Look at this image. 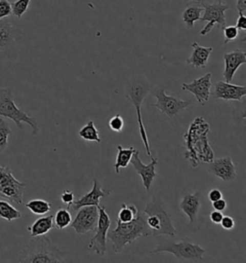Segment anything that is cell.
<instances>
[{"instance_id": "obj_1", "label": "cell", "mask_w": 246, "mask_h": 263, "mask_svg": "<svg viewBox=\"0 0 246 263\" xmlns=\"http://www.w3.org/2000/svg\"><path fill=\"white\" fill-rule=\"evenodd\" d=\"M210 124L202 117H197L184 134V158L193 168H196L200 162L210 163L215 159L214 151L208 140Z\"/></svg>"}, {"instance_id": "obj_2", "label": "cell", "mask_w": 246, "mask_h": 263, "mask_svg": "<svg viewBox=\"0 0 246 263\" xmlns=\"http://www.w3.org/2000/svg\"><path fill=\"white\" fill-rule=\"evenodd\" d=\"M116 228L107 233L108 238L113 244V251L116 254L121 253L126 245L132 244L138 238L148 237L152 234L146 223V214L140 210H138L137 216L131 222L122 223L116 221Z\"/></svg>"}, {"instance_id": "obj_3", "label": "cell", "mask_w": 246, "mask_h": 263, "mask_svg": "<svg viewBox=\"0 0 246 263\" xmlns=\"http://www.w3.org/2000/svg\"><path fill=\"white\" fill-rule=\"evenodd\" d=\"M151 85L148 81V79L144 76H133L131 77L125 85V96L126 100L130 102L132 105L135 106L137 118H138V132L140 139L144 143V146L146 147V154L151 158V148L148 136L146 133V128L142 121L141 115V105L145 101L146 96L150 93Z\"/></svg>"}, {"instance_id": "obj_4", "label": "cell", "mask_w": 246, "mask_h": 263, "mask_svg": "<svg viewBox=\"0 0 246 263\" xmlns=\"http://www.w3.org/2000/svg\"><path fill=\"white\" fill-rule=\"evenodd\" d=\"M66 260V253L56 247L46 235L33 237L18 256L19 262L57 263Z\"/></svg>"}, {"instance_id": "obj_5", "label": "cell", "mask_w": 246, "mask_h": 263, "mask_svg": "<svg viewBox=\"0 0 246 263\" xmlns=\"http://www.w3.org/2000/svg\"><path fill=\"white\" fill-rule=\"evenodd\" d=\"M0 116L14 121L15 125L20 129L23 128V123L30 125L34 135L38 134L39 130L37 119L27 115L16 106L13 93L8 88L0 90Z\"/></svg>"}, {"instance_id": "obj_6", "label": "cell", "mask_w": 246, "mask_h": 263, "mask_svg": "<svg viewBox=\"0 0 246 263\" xmlns=\"http://www.w3.org/2000/svg\"><path fill=\"white\" fill-rule=\"evenodd\" d=\"M206 252V249L201 247L197 244L192 243L189 240H182L178 243L163 241L160 243L156 249H154L152 252H150V254L169 253L176 256L180 260L198 262L203 260Z\"/></svg>"}, {"instance_id": "obj_7", "label": "cell", "mask_w": 246, "mask_h": 263, "mask_svg": "<svg viewBox=\"0 0 246 263\" xmlns=\"http://www.w3.org/2000/svg\"><path fill=\"white\" fill-rule=\"evenodd\" d=\"M166 89L167 87L165 85L157 86L154 89L151 88L150 93L156 99V102L151 104V106L158 109L161 114H165L169 119H174L181 111L188 108L191 102L179 99L176 96L167 95Z\"/></svg>"}, {"instance_id": "obj_8", "label": "cell", "mask_w": 246, "mask_h": 263, "mask_svg": "<svg viewBox=\"0 0 246 263\" xmlns=\"http://www.w3.org/2000/svg\"><path fill=\"white\" fill-rule=\"evenodd\" d=\"M26 183L17 180L8 166H0V197L16 204L23 203Z\"/></svg>"}, {"instance_id": "obj_9", "label": "cell", "mask_w": 246, "mask_h": 263, "mask_svg": "<svg viewBox=\"0 0 246 263\" xmlns=\"http://www.w3.org/2000/svg\"><path fill=\"white\" fill-rule=\"evenodd\" d=\"M230 6L223 3L222 0L215 1L214 3L204 5V14L200 17L201 22H207V25L199 32L201 36H206L212 31L215 24L223 29L227 25L226 21V12L229 10Z\"/></svg>"}, {"instance_id": "obj_10", "label": "cell", "mask_w": 246, "mask_h": 263, "mask_svg": "<svg viewBox=\"0 0 246 263\" xmlns=\"http://www.w3.org/2000/svg\"><path fill=\"white\" fill-rule=\"evenodd\" d=\"M99 210V217L95 234L89 244V249L97 255H104L107 252V233L111 227V219L106 212L105 206L97 205Z\"/></svg>"}, {"instance_id": "obj_11", "label": "cell", "mask_w": 246, "mask_h": 263, "mask_svg": "<svg viewBox=\"0 0 246 263\" xmlns=\"http://www.w3.org/2000/svg\"><path fill=\"white\" fill-rule=\"evenodd\" d=\"M99 217L98 206L89 205L78 209L76 217L71 221L70 227L78 234H85L89 232H95Z\"/></svg>"}, {"instance_id": "obj_12", "label": "cell", "mask_w": 246, "mask_h": 263, "mask_svg": "<svg viewBox=\"0 0 246 263\" xmlns=\"http://www.w3.org/2000/svg\"><path fill=\"white\" fill-rule=\"evenodd\" d=\"M146 215L153 214L160 219L161 222V229L159 232V235H168L170 237L176 236L177 230L172 224L171 218L167 212V210L163 209L162 204L160 201L153 199L149 201L146 205L145 211Z\"/></svg>"}, {"instance_id": "obj_13", "label": "cell", "mask_w": 246, "mask_h": 263, "mask_svg": "<svg viewBox=\"0 0 246 263\" xmlns=\"http://www.w3.org/2000/svg\"><path fill=\"white\" fill-rule=\"evenodd\" d=\"M212 85V73L208 72L205 76L192 80L191 83H183L182 90L192 93L200 105H205L210 100Z\"/></svg>"}, {"instance_id": "obj_14", "label": "cell", "mask_w": 246, "mask_h": 263, "mask_svg": "<svg viewBox=\"0 0 246 263\" xmlns=\"http://www.w3.org/2000/svg\"><path fill=\"white\" fill-rule=\"evenodd\" d=\"M207 170L224 182L233 181L238 177L236 165L230 156L214 159L212 162L209 163Z\"/></svg>"}, {"instance_id": "obj_15", "label": "cell", "mask_w": 246, "mask_h": 263, "mask_svg": "<svg viewBox=\"0 0 246 263\" xmlns=\"http://www.w3.org/2000/svg\"><path fill=\"white\" fill-rule=\"evenodd\" d=\"M130 163L133 165L134 169L136 170L138 176H140L144 187L148 191L151 188L154 179L157 177L156 166L158 164V158L151 157V162L146 165L140 160L139 152L138 149H136V152L134 153V155L131 158Z\"/></svg>"}, {"instance_id": "obj_16", "label": "cell", "mask_w": 246, "mask_h": 263, "mask_svg": "<svg viewBox=\"0 0 246 263\" xmlns=\"http://www.w3.org/2000/svg\"><path fill=\"white\" fill-rule=\"evenodd\" d=\"M245 96V85H235L226 81H218L215 84L214 99L217 101H241Z\"/></svg>"}, {"instance_id": "obj_17", "label": "cell", "mask_w": 246, "mask_h": 263, "mask_svg": "<svg viewBox=\"0 0 246 263\" xmlns=\"http://www.w3.org/2000/svg\"><path fill=\"white\" fill-rule=\"evenodd\" d=\"M111 193H112L111 190L103 189L98 179L94 178L92 190L89 193L84 195L83 197H81L78 201H73L71 206L74 211H77L78 209H81L83 206H89V205L97 206V205H99L100 199L110 196Z\"/></svg>"}, {"instance_id": "obj_18", "label": "cell", "mask_w": 246, "mask_h": 263, "mask_svg": "<svg viewBox=\"0 0 246 263\" xmlns=\"http://www.w3.org/2000/svg\"><path fill=\"white\" fill-rule=\"evenodd\" d=\"M224 60V70H223V78L226 82H231L236 74L237 70L246 64L245 51L235 49L234 51H231L228 53L223 55Z\"/></svg>"}, {"instance_id": "obj_19", "label": "cell", "mask_w": 246, "mask_h": 263, "mask_svg": "<svg viewBox=\"0 0 246 263\" xmlns=\"http://www.w3.org/2000/svg\"><path fill=\"white\" fill-rule=\"evenodd\" d=\"M201 193H188L184 195L182 201L179 203V209L187 216L189 224H192L199 214L201 209Z\"/></svg>"}, {"instance_id": "obj_20", "label": "cell", "mask_w": 246, "mask_h": 263, "mask_svg": "<svg viewBox=\"0 0 246 263\" xmlns=\"http://www.w3.org/2000/svg\"><path fill=\"white\" fill-rule=\"evenodd\" d=\"M23 33L14 27V25L0 20V51L11 49L22 39Z\"/></svg>"}, {"instance_id": "obj_21", "label": "cell", "mask_w": 246, "mask_h": 263, "mask_svg": "<svg viewBox=\"0 0 246 263\" xmlns=\"http://www.w3.org/2000/svg\"><path fill=\"white\" fill-rule=\"evenodd\" d=\"M192 55L187 59V64L197 69H203L207 67L210 55L213 52V47H206L200 46L196 42L192 43Z\"/></svg>"}, {"instance_id": "obj_22", "label": "cell", "mask_w": 246, "mask_h": 263, "mask_svg": "<svg viewBox=\"0 0 246 263\" xmlns=\"http://www.w3.org/2000/svg\"><path fill=\"white\" fill-rule=\"evenodd\" d=\"M54 215L40 217L37 219L30 227L27 228V231L30 232L32 237L46 235V233L50 232L54 228Z\"/></svg>"}, {"instance_id": "obj_23", "label": "cell", "mask_w": 246, "mask_h": 263, "mask_svg": "<svg viewBox=\"0 0 246 263\" xmlns=\"http://www.w3.org/2000/svg\"><path fill=\"white\" fill-rule=\"evenodd\" d=\"M204 11V6L199 3H195V2H189L187 4V7L184 10V12L182 13V20L184 22L186 25L188 26V28H193L195 22L200 21L201 14Z\"/></svg>"}, {"instance_id": "obj_24", "label": "cell", "mask_w": 246, "mask_h": 263, "mask_svg": "<svg viewBox=\"0 0 246 263\" xmlns=\"http://www.w3.org/2000/svg\"><path fill=\"white\" fill-rule=\"evenodd\" d=\"M117 155L115 163V171L116 174H119L121 168H127V166L130 164L131 158L136 152V148L134 147L125 148L121 145L117 146Z\"/></svg>"}, {"instance_id": "obj_25", "label": "cell", "mask_w": 246, "mask_h": 263, "mask_svg": "<svg viewBox=\"0 0 246 263\" xmlns=\"http://www.w3.org/2000/svg\"><path fill=\"white\" fill-rule=\"evenodd\" d=\"M79 136L82 139L86 141H91V142H95L97 144L101 143L100 139V134L98 129L96 128L95 124L93 123V121H89L86 125H84L80 132H78Z\"/></svg>"}, {"instance_id": "obj_26", "label": "cell", "mask_w": 246, "mask_h": 263, "mask_svg": "<svg viewBox=\"0 0 246 263\" xmlns=\"http://www.w3.org/2000/svg\"><path fill=\"white\" fill-rule=\"evenodd\" d=\"M0 218L5 219L8 222H12L22 218V212L8 201L0 200Z\"/></svg>"}, {"instance_id": "obj_27", "label": "cell", "mask_w": 246, "mask_h": 263, "mask_svg": "<svg viewBox=\"0 0 246 263\" xmlns=\"http://www.w3.org/2000/svg\"><path fill=\"white\" fill-rule=\"evenodd\" d=\"M25 206L30 210L32 213L36 215H46L51 210V203L45 200H31L28 201Z\"/></svg>"}, {"instance_id": "obj_28", "label": "cell", "mask_w": 246, "mask_h": 263, "mask_svg": "<svg viewBox=\"0 0 246 263\" xmlns=\"http://www.w3.org/2000/svg\"><path fill=\"white\" fill-rule=\"evenodd\" d=\"M138 210L139 209L134 203H131V204L122 203L121 209L119 210L118 215H117V221L122 222V223L131 222L137 216Z\"/></svg>"}, {"instance_id": "obj_29", "label": "cell", "mask_w": 246, "mask_h": 263, "mask_svg": "<svg viewBox=\"0 0 246 263\" xmlns=\"http://www.w3.org/2000/svg\"><path fill=\"white\" fill-rule=\"evenodd\" d=\"M54 226L58 229V230H64L66 228H68L71 221V214L69 210L67 209H60L57 210L56 214L54 215Z\"/></svg>"}, {"instance_id": "obj_30", "label": "cell", "mask_w": 246, "mask_h": 263, "mask_svg": "<svg viewBox=\"0 0 246 263\" xmlns=\"http://www.w3.org/2000/svg\"><path fill=\"white\" fill-rule=\"evenodd\" d=\"M11 134H12V129L9 126L7 122L4 119L0 118V154L6 151L9 145L8 138Z\"/></svg>"}, {"instance_id": "obj_31", "label": "cell", "mask_w": 246, "mask_h": 263, "mask_svg": "<svg viewBox=\"0 0 246 263\" xmlns=\"http://www.w3.org/2000/svg\"><path fill=\"white\" fill-rule=\"evenodd\" d=\"M30 2L31 0H16L15 3L11 4L12 5V14L20 20L23 15L26 13V11L28 10Z\"/></svg>"}, {"instance_id": "obj_32", "label": "cell", "mask_w": 246, "mask_h": 263, "mask_svg": "<svg viewBox=\"0 0 246 263\" xmlns=\"http://www.w3.org/2000/svg\"><path fill=\"white\" fill-rule=\"evenodd\" d=\"M222 30L224 34L223 45H227L231 42H234L238 37V29L236 25H226Z\"/></svg>"}, {"instance_id": "obj_33", "label": "cell", "mask_w": 246, "mask_h": 263, "mask_svg": "<svg viewBox=\"0 0 246 263\" xmlns=\"http://www.w3.org/2000/svg\"><path fill=\"white\" fill-rule=\"evenodd\" d=\"M108 124H109V127L111 130L119 133V132H122L123 128H124V120L119 114H116L110 119Z\"/></svg>"}, {"instance_id": "obj_34", "label": "cell", "mask_w": 246, "mask_h": 263, "mask_svg": "<svg viewBox=\"0 0 246 263\" xmlns=\"http://www.w3.org/2000/svg\"><path fill=\"white\" fill-rule=\"evenodd\" d=\"M12 15V5L8 0H0V20Z\"/></svg>"}, {"instance_id": "obj_35", "label": "cell", "mask_w": 246, "mask_h": 263, "mask_svg": "<svg viewBox=\"0 0 246 263\" xmlns=\"http://www.w3.org/2000/svg\"><path fill=\"white\" fill-rule=\"evenodd\" d=\"M219 224L222 227L223 230H225V231H232L235 228L236 222H235V219L233 217L224 215Z\"/></svg>"}, {"instance_id": "obj_36", "label": "cell", "mask_w": 246, "mask_h": 263, "mask_svg": "<svg viewBox=\"0 0 246 263\" xmlns=\"http://www.w3.org/2000/svg\"><path fill=\"white\" fill-rule=\"evenodd\" d=\"M61 200L64 203H66L69 209L72 202L74 201V194L70 190H65L61 195Z\"/></svg>"}, {"instance_id": "obj_37", "label": "cell", "mask_w": 246, "mask_h": 263, "mask_svg": "<svg viewBox=\"0 0 246 263\" xmlns=\"http://www.w3.org/2000/svg\"><path fill=\"white\" fill-rule=\"evenodd\" d=\"M221 198H223L222 192L219 189H217V188H214V189L210 190L209 193H208V199H209V201H211V202L217 201V200H219Z\"/></svg>"}, {"instance_id": "obj_38", "label": "cell", "mask_w": 246, "mask_h": 263, "mask_svg": "<svg viewBox=\"0 0 246 263\" xmlns=\"http://www.w3.org/2000/svg\"><path fill=\"white\" fill-rule=\"evenodd\" d=\"M224 215L222 214L221 211H217V210H214L213 212H211L210 214V220L213 224H219Z\"/></svg>"}, {"instance_id": "obj_39", "label": "cell", "mask_w": 246, "mask_h": 263, "mask_svg": "<svg viewBox=\"0 0 246 263\" xmlns=\"http://www.w3.org/2000/svg\"><path fill=\"white\" fill-rule=\"evenodd\" d=\"M213 209L217 211H221L223 212L225 209H227V201H225L223 198L217 200V201H213L212 202Z\"/></svg>"}, {"instance_id": "obj_40", "label": "cell", "mask_w": 246, "mask_h": 263, "mask_svg": "<svg viewBox=\"0 0 246 263\" xmlns=\"http://www.w3.org/2000/svg\"><path fill=\"white\" fill-rule=\"evenodd\" d=\"M237 28L240 31L245 32L246 30V16L244 14H238V18L236 24Z\"/></svg>"}, {"instance_id": "obj_41", "label": "cell", "mask_w": 246, "mask_h": 263, "mask_svg": "<svg viewBox=\"0 0 246 263\" xmlns=\"http://www.w3.org/2000/svg\"><path fill=\"white\" fill-rule=\"evenodd\" d=\"M236 9H237L238 14H245L246 0H237Z\"/></svg>"}, {"instance_id": "obj_42", "label": "cell", "mask_w": 246, "mask_h": 263, "mask_svg": "<svg viewBox=\"0 0 246 263\" xmlns=\"http://www.w3.org/2000/svg\"><path fill=\"white\" fill-rule=\"evenodd\" d=\"M188 1H192V2H195V3H199V4H202V5L204 6V4H205V2H206L207 0H188ZM215 1H218V0H215Z\"/></svg>"}]
</instances>
